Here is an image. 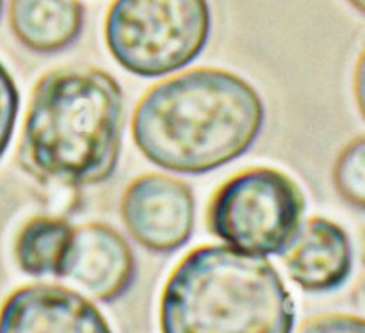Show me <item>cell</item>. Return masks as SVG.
Listing matches in <instances>:
<instances>
[{
	"mask_svg": "<svg viewBox=\"0 0 365 333\" xmlns=\"http://www.w3.org/2000/svg\"><path fill=\"white\" fill-rule=\"evenodd\" d=\"M266 107L257 89L220 68H195L153 84L132 114L139 152L163 170L202 175L245 155Z\"/></svg>",
	"mask_w": 365,
	"mask_h": 333,
	"instance_id": "6da1fadb",
	"label": "cell"
},
{
	"mask_svg": "<svg viewBox=\"0 0 365 333\" xmlns=\"http://www.w3.org/2000/svg\"><path fill=\"white\" fill-rule=\"evenodd\" d=\"M123 123V91L113 75L88 64L56 68L32 88L16 160L45 185H98L116 170Z\"/></svg>",
	"mask_w": 365,
	"mask_h": 333,
	"instance_id": "7a4b0ae2",
	"label": "cell"
},
{
	"mask_svg": "<svg viewBox=\"0 0 365 333\" xmlns=\"http://www.w3.org/2000/svg\"><path fill=\"white\" fill-rule=\"evenodd\" d=\"M294 302L277 267L227 245L189 252L164 285L160 333H292Z\"/></svg>",
	"mask_w": 365,
	"mask_h": 333,
	"instance_id": "3957f363",
	"label": "cell"
},
{
	"mask_svg": "<svg viewBox=\"0 0 365 333\" xmlns=\"http://www.w3.org/2000/svg\"><path fill=\"white\" fill-rule=\"evenodd\" d=\"M207 0H113L103 36L110 56L139 77H163L191 64L210 36Z\"/></svg>",
	"mask_w": 365,
	"mask_h": 333,
	"instance_id": "277c9868",
	"label": "cell"
},
{
	"mask_svg": "<svg viewBox=\"0 0 365 333\" xmlns=\"http://www.w3.org/2000/svg\"><path fill=\"white\" fill-rule=\"evenodd\" d=\"M305 207L294 178L274 168H250L214 191L207 228L239 252L280 255L298 232Z\"/></svg>",
	"mask_w": 365,
	"mask_h": 333,
	"instance_id": "5b68a950",
	"label": "cell"
},
{
	"mask_svg": "<svg viewBox=\"0 0 365 333\" xmlns=\"http://www.w3.org/2000/svg\"><path fill=\"white\" fill-rule=\"evenodd\" d=\"M195 209L191 188L163 173L134 178L121 196L128 234L153 253H171L187 245L195 230Z\"/></svg>",
	"mask_w": 365,
	"mask_h": 333,
	"instance_id": "8992f818",
	"label": "cell"
},
{
	"mask_svg": "<svg viewBox=\"0 0 365 333\" xmlns=\"http://www.w3.org/2000/svg\"><path fill=\"white\" fill-rule=\"evenodd\" d=\"M135 271L134 252L116 228L84 223L73 227L59 278L75 284L93 299L110 303L130 289Z\"/></svg>",
	"mask_w": 365,
	"mask_h": 333,
	"instance_id": "52a82bcc",
	"label": "cell"
},
{
	"mask_svg": "<svg viewBox=\"0 0 365 333\" xmlns=\"http://www.w3.org/2000/svg\"><path fill=\"white\" fill-rule=\"evenodd\" d=\"M0 333H113L82 292L57 284H31L7 296Z\"/></svg>",
	"mask_w": 365,
	"mask_h": 333,
	"instance_id": "ba28073f",
	"label": "cell"
},
{
	"mask_svg": "<svg viewBox=\"0 0 365 333\" xmlns=\"http://www.w3.org/2000/svg\"><path fill=\"white\" fill-rule=\"evenodd\" d=\"M280 255L289 278L309 292L339 289L353 270V246L346 230L319 216L299 225Z\"/></svg>",
	"mask_w": 365,
	"mask_h": 333,
	"instance_id": "9c48e42d",
	"label": "cell"
},
{
	"mask_svg": "<svg viewBox=\"0 0 365 333\" xmlns=\"http://www.w3.org/2000/svg\"><path fill=\"white\" fill-rule=\"evenodd\" d=\"M81 0H11L9 25L14 38L38 53H57L73 45L84 29Z\"/></svg>",
	"mask_w": 365,
	"mask_h": 333,
	"instance_id": "30bf717a",
	"label": "cell"
},
{
	"mask_svg": "<svg viewBox=\"0 0 365 333\" xmlns=\"http://www.w3.org/2000/svg\"><path fill=\"white\" fill-rule=\"evenodd\" d=\"M73 227L63 217L36 216L14 239V259L25 275L34 278H59L71 242Z\"/></svg>",
	"mask_w": 365,
	"mask_h": 333,
	"instance_id": "8fae6325",
	"label": "cell"
},
{
	"mask_svg": "<svg viewBox=\"0 0 365 333\" xmlns=\"http://www.w3.org/2000/svg\"><path fill=\"white\" fill-rule=\"evenodd\" d=\"M334 185L339 195L362 210L365 207V138L356 135L339 153L334 166Z\"/></svg>",
	"mask_w": 365,
	"mask_h": 333,
	"instance_id": "7c38bea8",
	"label": "cell"
},
{
	"mask_svg": "<svg viewBox=\"0 0 365 333\" xmlns=\"http://www.w3.org/2000/svg\"><path fill=\"white\" fill-rule=\"evenodd\" d=\"M20 109V93L13 75L0 63V159L9 146Z\"/></svg>",
	"mask_w": 365,
	"mask_h": 333,
	"instance_id": "4fadbf2b",
	"label": "cell"
},
{
	"mask_svg": "<svg viewBox=\"0 0 365 333\" xmlns=\"http://www.w3.org/2000/svg\"><path fill=\"white\" fill-rule=\"evenodd\" d=\"M296 333H365V323L351 314H321L307 319Z\"/></svg>",
	"mask_w": 365,
	"mask_h": 333,
	"instance_id": "5bb4252c",
	"label": "cell"
},
{
	"mask_svg": "<svg viewBox=\"0 0 365 333\" xmlns=\"http://www.w3.org/2000/svg\"><path fill=\"white\" fill-rule=\"evenodd\" d=\"M348 2L351 4L356 11H360V13H364L365 11V0H348Z\"/></svg>",
	"mask_w": 365,
	"mask_h": 333,
	"instance_id": "9a60e30c",
	"label": "cell"
},
{
	"mask_svg": "<svg viewBox=\"0 0 365 333\" xmlns=\"http://www.w3.org/2000/svg\"><path fill=\"white\" fill-rule=\"evenodd\" d=\"M2 9H4V0H0V16H2Z\"/></svg>",
	"mask_w": 365,
	"mask_h": 333,
	"instance_id": "2e32d148",
	"label": "cell"
}]
</instances>
